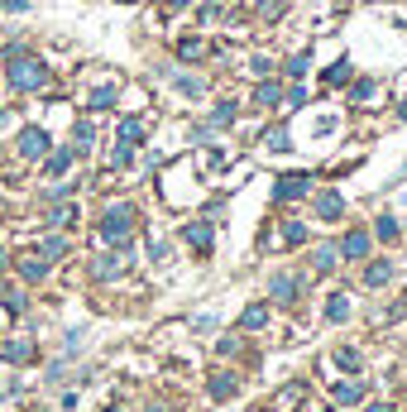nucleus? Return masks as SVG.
Segmentation results:
<instances>
[{"instance_id": "nucleus-1", "label": "nucleus", "mask_w": 407, "mask_h": 412, "mask_svg": "<svg viewBox=\"0 0 407 412\" xmlns=\"http://www.w3.org/2000/svg\"><path fill=\"white\" fill-rule=\"evenodd\" d=\"M10 63H14V68H10V82H14L19 92H34V87L48 82V68H43V63H34V58H24V53H14Z\"/></svg>"}, {"instance_id": "nucleus-2", "label": "nucleus", "mask_w": 407, "mask_h": 412, "mask_svg": "<svg viewBox=\"0 0 407 412\" xmlns=\"http://www.w3.org/2000/svg\"><path fill=\"white\" fill-rule=\"evenodd\" d=\"M129 220H134V211H129L125 202L110 206L105 220H101V235H105V240H125V235H129Z\"/></svg>"}, {"instance_id": "nucleus-3", "label": "nucleus", "mask_w": 407, "mask_h": 412, "mask_svg": "<svg viewBox=\"0 0 407 412\" xmlns=\"http://www.w3.org/2000/svg\"><path fill=\"white\" fill-rule=\"evenodd\" d=\"M306 187H311V178H306V173H288V178H278L273 197H278V202H293V197H302Z\"/></svg>"}, {"instance_id": "nucleus-4", "label": "nucleus", "mask_w": 407, "mask_h": 412, "mask_svg": "<svg viewBox=\"0 0 407 412\" xmlns=\"http://www.w3.org/2000/svg\"><path fill=\"white\" fill-rule=\"evenodd\" d=\"M19 154H24V158H43V154H48V134H43V130H24V134H19Z\"/></svg>"}, {"instance_id": "nucleus-5", "label": "nucleus", "mask_w": 407, "mask_h": 412, "mask_svg": "<svg viewBox=\"0 0 407 412\" xmlns=\"http://www.w3.org/2000/svg\"><path fill=\"white\" fill-rule=\"evenodd\" d=\"M293 293H298V278H293V274H273V278H269V298L293 302Z\"/></svg>"}, {"instance_id": "nucleus-6", "label": "nucleus", "mask_w": 407, "mask_h": 412, "mask_svg": "<svg viewBox=\"0 0 407 412\" xmlns=\"http://www.w3.org/2000/svg\"><path fill=\"white\" fill-rule=\"evenodd\" d=\"M340 254H345V259H364V254H369V235H364V230H350L345 245H340Z\"/></svg>"}, {"instance_id": "nucleus-7", "label": "nucleus", "mask_w": 407, "mask_h": 412, "mask_svg": "<svg viewBox=\"0 0 407 412\" xmlns=\"http://www.w3.org/2000/svg\"><path fill=\"white\" fill-rule=\"evenodd\" d=\"M187 245H192L197 254H211V225H206V220H192V225H187Z\"/></svg>"}, {"instance_id": "nucleus-8", "label": "nucleus", "mask_w": 407, "mask_h": 412, "mask_svg": "<svg viewBox=\"0 0 407 412\" xmlns=\"http://www.w3.org/2000/svg\"><path fill=\"white\" fill-rule=\"evenodd\" d=\"M316 216L321 220H340V192H321L316 197Z\"/></svg>"}, {"instance_id": "nucleus-9", "label": "nucleus", "mask_w": 407, "mask_h": 412, "mask_svg": "<svg viewBox=\"0 0 407 412\" xmlns=\"http://www.w3.org/2000/svg\"><path fill=\"white\" fill-rule=\"evenodd\" d=\"M115 134H120V144H139V139H144V125L129 115V120H120V130H115Z\"/></svg>"}, {"instance_id": "nucleus-10", "label": "nucleus", "mask_w": 407, "mask_h": 412, "mask_svg": "<svg viewBox=\"0 0 407 412\" xmlns=\"http://www.w3.org/2000/svg\"><path fill=\"white\" fill-rule=\"evenodd\" d=\"M254 101H259V105H278V101H283V87H278V82H264V87L254 92Z\"/></svg>"}, {"instance_id": "nucleus-11", "label": "nucleus", "mask_w": 407, "mask_h": 412, "mask_svg": "<svg viewBox=\"0 0 407 412\" xmlns=\"http://www.w3.org/2000/svg\"><path fill=\"white\" fill-rule=\"evenodd\" d=\"M264 321H269V307H249L244 316H240V326H244V331H259Z\"/></svg>"}, {"instance_id": "nucleus-12", "label": "nucleus", "mask_w": 407, "mask_h": 412, "mask_svg": "<svg viewBox=\"0 0 407 412\" xmlns=\"http://www.w3.org/2000/svg\"><path fill=\"white\" fill-rule=\"evenodd\" d=\"M326 316H331V321H345V316H350V302H345V293H335V298L326 302Z\"/></svg>"}, {"instance_id": "nucleus-13", "label": "nucleus", "mask_w": 407, "mask_h": 412, "mask_svg": "<svg viewBox=\"0 0 407 412\" xmlns=\"http://www.w3.org/2000/svg\"><path fill=\"white\" fill-rule=\"evenodd\" d=\"M364 278H369V288H379V283H388V278H393V264H369V274H364Z\"/></svg>"}, {"instance_id": "nucleus-14", "label": "nucleus", "mask_w": 407, "mask_h": 412, "mask_svg": "<svg viewBox=\"0 0 407 412\" xmlns=\"http://www.w3.org/2000/svg\"><path fill=\"white\" fill-rule=\"evenodd\" d=\"M67 163H72V149L53 154V158H48V173H53V178H63V173H67Z\"/></svg>"}, {"instance_id": "nucleus-15", "label": "nucleus", "mask_w": 407, "mask_h": 412, "mask_svg": "<svg viewBox=\"0 0 407 412\" xmlns=\"http://www.w3.org/2000/svg\"><path fill=\"white\" fill-rule=\"evenodd\" d=\"M211 393H216V398H230V393H235V379H230V374H216V379H211Z\"/></svg>"}, {"instance_id": "nucleus-16", "label": "nucleus", "mask_w": 407, "mask_h": 412, "mask_svg": "<svg viewBox=\"0 0 407 412\" xmlns=\"http://www.w3.org/2000/svg\"><path fill=\"white\" fill-rule=\"evenodd\" d=\"M335 398H340V403H359L364 389H359V384H335Z\"/></svg>"}, {"instance_id": "nucleus-17", "label": "nucleus", "mask_w": 407, "mask_h": 412, "mask_svg": "<svg viewBox=\"0 0 407 412\" xmlns=\"http://www.w3.org/2000/svg\"><path fill=\"white\" fill-rule=\"evenodd\" d=\"M264 144H269V149H278V154H283V149H293V144H288V130H269V134H264Z\"/></svg>"}, {"instance_id": "nucleus-18", "label": "nucleus", "mask_w": 407, "mask_h": 412, "mask_svg": "<svg viewBox=\"0 0 407 412\" xmlns=\"http://www.w3.org/2000/svg\"><path fill=\"white\" fill-rule=\"evenodd\" d=\"M34 355V345L29 340H14V345H5V360H29Z\"/></svg>"}, {"instance_id": "nucleus-19", "label": "nucleus", "mask_w": 407, "mask_h": 412, "mask_svg": "<svg viewBox=\"0 0 407 412\" xmlns=\"http://www.w3.org/2000/svg\"><path fill=\"white\" fill-rule=\"evenodd\" d=\"M345 77H350V63H345V58H340V63H335V68H331V72H326V82H331V87H340V82H345Z\"/></svg>"}, {"instance_id": "nucleus-20", "label": "nucleus", "mask_w": 407, "mask_h": 412, "mask_svg": "<svg viewBox=\"0 0 407 412\" xmlns=\"http://www.w3.org/2000/svg\"><path fill=\"white\" fill-rule=\"evenodd\" d=\"M110 101H115V87H96V92H92V105H96V110H105Z\"/></svg>"}, {"instance_id": "nucleus-21", "label": "nucleus", "mask_w": 407, "mask_h": 412, "mask_svg": "<svg viewBox=\"0 0 407 412\" xmlns=\"http://www.w3.org/2000/svg\"><path fill=\"white\" fill-rule=\"evenodd\" d=\"M230 120H235V105L220 101V105H216V115H211V125H230Z\"/></svg>"}, {"instance_id": "nucleus-22", "label": "nucleus", "mask_w": 407, "mask_h": 412, "mask_svg": "<svg viewBox=\"0 0 407 412\" xmlns=\"http://www.w3.org/2000/svg\"><path fill=\"white\" fill-rule=\"evenodd\" d=\"M283 240H288V245H302V240H306V225H302V220H293V225L283 230Z\"/></svg>"}, {"instance_id": "nucleus-23", "label": "nucleus", "mask_w": 407, "mask_h": 412, "mask_svg": "<svg viewBox=\"0 0 407 412\" xmlns=\"http://www.w3.org/2000/svg\"><path fill=\"white\" fill-rule=\"evenodd\" d=\"M374 230H379V240H398V225H393V216H384Z\"/></svg>"}, {"instance_id": "nucleus-24", "label": "nucleus", "mask_w": 407, "mask_h": 412, "mask_svg": "<svg viewBox=\"0 0 407 412\" xmlns=\"http://www.w3.org/2000/svg\"><path fill=\"white\" fill-rule=\"evenodd\" d=\"M316 269H321V274H326V269H335V249H331V245H326V249H316Z\"/></svg>"}, {"instance_id": "nucleus-25", "label": "nucleus", "mask_w": 407, "mask_h": 412, "mask_svg": "<svg viewBox=\"0 0 407 412\" xmlns=\"http://www.w3.org/2000/svg\"><path fill=\"white\" fill-rule=\"evenodd\" d=\"M306 68H311V58H306V53H298V58H293V63H288V77H302Z\"/></svg>"}, {"instance_id": "nucleus-26", "label": "nucleus", "mask_w": 407, "mask_h": 412, "mask_svg": "<svg viewBox=\"0 0 407 412\" xmlns=\"http://www.w3.org/2000/svg\"><path fill=\"white\" fill-rule=\"evenodd\" d=\"M72 139H77V149H87V144L96 139V130H92V125H77V134H72Z\"/></svg>"}, {"instance_id": "nucleus-27", "label": "nucleus", "mask_w": 407, "mask_h": 412, "mask_svg": "<svg viewBox=\"0 0 407 412\" xmlns=\"http://www.w3.org/2000/svg\"><path fill=\"white\" fill-rule=\"evenodd\" d=\"M63 249H67V245H63V240H58V235H48V240H43V254H48V259H58V254H63Z\"/></svg>"}, {"instance_id": "nucleus-28", "label": "nucleus", "mask_w": 407, "mask_h": 412, "mask_svg": "<svg viewBox=\"0 0 407 412\" xmlns=\"http://www.w3.org/2000/svg\"><path fill=\"white\" fill-rule=\"evenodd\" d=\"M43 274H48L43 259H29V264H24V278H43Z\"/></svg>"}, {"instance_id": "nucleus-29", "label": "nucleus", "mask_w": 407, "mask_h": 412, "mask_svg": "<svg viewBox=\"0 0 407 412\" xmlns=\"http://www.w3.org/2000/svg\"><path fill=\"white\" fill-rule=\"evenodd\" d=\"M335 364H340V369H359V355H355V350H340Z\"/></svg>"}, {"instance_id": "nucleus-30", "label": "nucleus", "mask_w": 407, "mask_h": 412, "mask_svg": "<svg viewBox=\"0 0 407 412\" xmlns=\"http://www.w3.org/2000/svg\"><path fill=\"white\" fill-rule=\"evenodd\" d=\"M178 87H182L187 96H202V82H197V77H178Z\"/></svg>"}, {"instance_id": "nucleus-31", "label": "nucleus", "mask_w": 407, "mask_h": 412, "mask_svg": "<svg viewBox=\"0 0 407 412\" xmlns=\"http://www.w3.org/2000/svg\"><path fill=\"white\" fill-rule=\"evenodd\" d=\"M178 53H182V58H197V53H202V43H197V39H182V48H178Z\"/></svg>"}, {"instance_id": "nucleus-32", "label": "nucleus", "mask_w": 407, "mask_h": 412, "mask_svg": "<svg viewBox=\"0 0 407 412\" xmlns=\"http://www.w3.org/2000/svg\"><path fill=\"white\" fill-rule=\"evenodd\" d=\"M369 412H393V408H388V403H374V408H369Z\"/></svg>"}, {"instance_id": "nucleus-33", "label": "nucleus", "mask_w": 407, "mask_h": 412, "mask_svg": "<svg viewBox=\"0 0 407 412\" xmlns=\"http://www.w3.org/2000/svg\"><path fill=\"white\" fill-rule=\"evenodd\" d=\"M5 125H10V115H5V110H0V130H5Z\"/></svg>"}, {"instance_id": "nucleus-34", "label": "nucleus", "mask_w": 407, "mask_h": 412, "mask_svg": "<svg viewBox=\"0 0 407 412\" xmlns=\"http://www.w3.org/2000/svg\"><path fill=\"white\" fill-rule=\"evenodd\" d=\"M168 5H192V0H168Z\"/></svg>"}, {"instance_id": "nucleus-35", "label": "nucleus", "mask_w": 407, "mask_h": 412, "mask_svg": "<svg viewBox=\"0 0 407 412\" xmlns=\"http://www.w3.org/2000/svg\"><path fill=\"white\" fill-rule=\"evenodd\" d=\"M120 5H134V0H120Z\"/></svg>"}, {"instance_id": "nucleus-36", "label": "nucleus", "mask_w": 407, "mask_h": 412, "mask_svg": "<svg viewBox=\"0 0 407 412\" xmlns=\"http://www.w3.org/2000/svg\"><path fill=\"white\" fill-rule=\"evenodd\" d=\"M149 412H163V408H149Z\"/></svg>"}, {"instance_id": "nucleus-37", "label": "nucleus", "mask_w": 407, "mask_h": 412, "mask_svg": "<svg viewBox=\"0 0 407 412\" xmlns=\"http://www.w3.org/2000/svg\"><path fill=\"white\" fill-rule=\"evenodd\" d=\"M403 120H407V105H403Z\"/></svg>"}, {"instance_id": "nucleus-38", "label": "nucleus", "mask_w": 407, "mask_h": 412, "mask_svg": "<svg viewBox=\"0 0 407 412\" xmlns=\"http://www.w3.org/2000/svg\"><path fill=\"white\" fill-rule=\"evenodd\" d=\"M326 412H335V408H326Z\"/></svg>"}, {"instance_id": "nucleus-39", "label": "nucleus", "mask_w": 407, "mask_h": 412, "mask_svg": "<svg viewBox=\"0 0 407 412\" xmlns=\"http://www.w3.org/2000/svg\"><path fill=\"white\" fill-rule=\"evenodd\" d=\"M340 5H345V0H340Z\"/></svg>"}, {"instance_id": "nucleus-40", "label": "nucleus", "mask_w": 407, "mask_h": 412, "mask_svg": "<svg viewBox=\"0 0 407 412\" xmlns=\"http://www.w3.org/2000/svg\"><path fill=\"white\" fill-rule=\"evenodd\" d=\"M110 412H115V408H110Z\"/></svg>"}]
</instances>
